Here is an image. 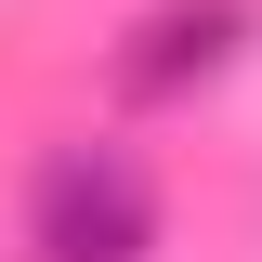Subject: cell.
I'll return each instance as SVG.
<instances>
[{"label": "cell", "mask_w": 262, "mask_h": 262, "mask_svg": "<svg viewBox=\"0 0 262 262\" xmlns=\"http://www.w3.org/2000/svg\"><path fill=\"white\" fill-rule=\"evenodd\" d=\"M27 262H158V170L118 131H66L27 170Z\"/></svg>", "instance_id": "1"}, {"label": "cell", "mask_w": 262, "mask_h": 262, "mask_svg": "<svg viewBox=\"0 0 262 262\" xmlns=\"http://www.w3.org/2000/svg\"><path fill=\"white\" fill-rule=\"evenodd\" d=\"M249 39H262V0H158L144 27L118 39L105 92H118V105H184V92H210Z\"/></svg>", "instance_id": "2"}]
</instances>
